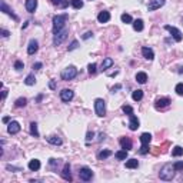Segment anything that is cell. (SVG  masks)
<instances>
[{
	"mask_svg": "<svg viewBox=\"0 0 183 183\" xmlns=\"http://www.w3.org/2000/svg\"><path fill=\"white\" fill-rule=\"evenodd\" d=\"M174 172L176 170H174V167L172 164H164L160 169V172H159V177L162 180H172L173 176H174Z\"/></svg>",
	"mask_w": 183,
	"mask_h": 183,
	"instance_id": "obj_1",
	"label": "cell"
},
{
	"mask_svg": "<svg viewBox=\"0 0 183 183\" xmlns=\"http://www.w3.org/2000/svg\"><path fill=\"white\" fill-rule=\"evenodd\" d=\"M67 20V14H57L53 17V33H57L65 29V23Z\"/></svg>",
	"mask_w": 183,
	"mask_h": 183,
	"instance_id": "obj_2",
	"label": "cell"
},
{
	"mask_svg": "<svg viewBox=\"0 0 183 183\" xmlns=\"http://www.w3.org/2000/svg\"><path fill=\"white\" fill-rule=\"evenodd\" d=\"M95 110L99 117H105L106 116V103L103 99H96L95 100Z\"/></svg>",
	"mask_w": 183,
	"mask_h": 183,
	"instance_id": "obj_3",
	"label": "cell"
},
{
	"mask_svg": "<svg viewBox=\"0 0 183 183\" xmlns=\"http://www.w3.org/2000/svg\"><path fill=\"white\" fill-rule=\"evenodd\" d=\"M60 76H62V79L66 80V82H67V80H72V79H75L76 76H77V69H76L75 66H67L65 70L62 72Z\"/></svg>",
	"mask_w": 183,
	"mask_h": 183,
	"instance_id": "obj_4",
	"label": "cell"
},
{
	"mask_svg": "<svg viewBox=\"0 0 183 183\" xmlns=\"http://www.w3.org/2000/svg\"><path fill=\"white\" fill-rule=\"evenodd\" d=\"M67 37V30L63 29V30H60V32L54 33V37H53V44L54 46H59V44H62L65 42V39Z\"/></svg>",
	"mask_w": 183,
	"mask_h": 183,
	"instance_id": "obj_5",
	"label": "cell"
},
{
	"mask_svg": "<svg viewBox=\"0 0 183 183\" xmlns=\"http://www.w3.org/2000/svg\"><path fill=\"white\" fill-rule=\"evenodd\" d=\"M79 177H80V180H83V182H89V180H92V177H93V172H92L89 167L85 166V167L80 169Z\"/></svg>",
	"mask_w": 183,
	"mask_h": 183,
	"instance_id": "obj_6",
	"label": "cell"
},
{
	"mask_svg": "<svg viewBox=\"0 0 183 183\" xmlns=\"http://www.w3.org/2000/svg\"><path fill=\"white\" fill-rule=\"evenodd\" d=\"M164 29L170 32V34H172V36H173V39H174L176 42H182L183 36H182V32H180L179 29H176V27H173V26H170V24H166V26H164Z\"/></svg>",
	"mask_w": 183,
	"mask_h": 183,
	"instance_id": "obj_7",
	"label": "cell"
},
{
	"mask_svg": "<svg viewBox=\"0 0 183 183\" xmlns=\"http://www.w3.org/2000/svg\"><path fill=\"white\" fill-rule=\"evenodd\" d=\"M73 97H75V93H73V90H70V89H63V90L60 92V99H62L63 102H70Z\"/></svg>",
	"mask_w": 183,
	"mask_h": 183,
	"instance_id": "obj_8",
	"label": "cell"
},
{
	"mask_svg": "<svg viewBox=\"0 0 183 183\" xmlns=\"http://www.w3.org/2000/svg\"><path fill=\"white\" fill-rule=\"evenodd\" d=\"M0 9H1V11H4L6 14L11 16L14 20H19V17H17V16L13 13V10H11V9H9V6L6 4V1H4V0H0Z\"/></svg>",
	"mask_w": 183,
	"mask_h": 183,
	"instance_id": "obj_9",
	"label": "cell"
},
{
	"mask_svg": "<svg viewBox=\"0 0 183 183\" xmlns=\"http://www.w3.org/2000/svg\"><path fill=\"white\" fill-rule=\"evenodd\" d=\"M163 4H164V0H150L149 4H147V10L153 11V10H156V9H160Z\"/></svg>",
	"mask_w": 183,
	"mask_h": 183,
	"instance_id": "obj_10",
	"label": "cell"
},
{
	"mask_svg": "<svg viewBox=\"0 0 183 183\" xmlns=\"http://www.w3.org/2000/svg\"><path fill=\"white\" fill-rule=\"evenodd\" d=\"M170 105V99L169 97H160L155 102V106L156 109H163V108H167Z\"/></svg>",
	"mask_w": 183,
	"mask_h": 183,
	"instance_id": "obj_11",
	"label": "cell"
},
{
	"mask_svg": "<svg viewBox=\"0 0 183 183\" xmlns=\"http://www.w3.org/2000/svg\"><path fill=\"white\" fill-rule=\"evenodd\" d=\"M7 132H9L10 135L19 133V132H20V125H19V122H10L9 126H7Z\"/></svg>",
	"mask_w": 183,
	"mask_h": 183,
	"instance_id": "obj_12",
	"label": "cell"
},
{
	"mask_svg": "<svg viewBox=\"0 0 183 183\" xmlns=\"http://www.w3.org/2000/svg\"><path fill=\"white\" fill-rule=\"evenodd\" d=\"M142 54H143V57L147 59V60H153V59H155V53H153V50H152L150 47H147V46L142 47Z\"/></svg>",
	"mask_w": 183,
	"mask_h": 183,
	"instance_id": "obj_13",
	"label": "cell"
},
{
	"mask_svg": "<svg viewBox=\"0 0 183 183\" xmlns=\"http://www.w3.org/2000/svg\"><path fill=\"white\" fill-rule=\"evenodd\" d=\"M130 120H129V129L130 130H137V127H139V119L136 117L135 115H130L129 116Z\"/></svg>",
	"mask_w": 183,
	"mask_h": 183,
	"instance_id": "obj_14",
	"label": "cell"
},
{
	"mask_svg": "<svg viewBox=\"0 0 183 183\" xmlns=\"http://www.w3.org/2000/svg\"><path fill=\"white\" fill-rule=\"evenodd\" d=\"M24 7H26V10L29 11V13H33V11L36 10V7H37V0H26Z\"/></svg>",
	"mask_w": 183,
	"mask_h": 183,
	"instance_id": "obj_15",
	"label": "cell"
},
{
	"mask_svg": "<svg viewBox=\"0 0 183 183\" xmlns=\"http://www.w3.org/2000/svg\"><path fill=\"white\" fill-rule=\"evenodd\" d=\"M97 20H99V23H108L109 20H110V13L106 10L100 11V13L97 14Z\"/></svg>",
	"mask_w": 183,
	"mask_h": 183,
	"instance_id": "obj_16",
	"label": "cell"
},
{
	"mask_svg": "<svg viewBox=\"0 0 183 183\" xmlns=\"http://www.w3.org/2000/svg\"><path fill=\"white\" fill-rule=\"evenodd\" d=\"M62 177H63L65 180H67V182H72V173H70V166H69V163H66L65 167H63Z\"/></svg>",
	"mask_w": 183,
	"mask_h": 183,
	"instance_id": "obj_17",
	"label": "cell"
},
{
	"mask_svg": "<svg viewBox=\"0 0 183 183\" xmlns=\"http://www.w3.org/2000/svg\"><path fill=\"white\" fill-rule=\"evenodd\" d=\"M37 49H39V43H37V40H30V42H29V46H27V53L34 54L36 52H37Z\"/></svg>",
	"mask_w": 183,
	"mask_h": 183,
	"instance_id": "obj_18",
	"label": "cell"
},
{
	"mask_svg": "<svg viewBox=\"0 0 183 183\" xmlns=\"http://www.w3.org/2000/svg\"><path fill=\"white\" fill-rule=\"evenodd\" d=\"M120 146H122V149H126V150H130L132 149V140L129 137H122L120 139Z\"/></svg>",
	"mask_w": 183,
	"mask_h": 183,
	"instance_id": "obj_19",
	"label": "cell"
},
{
	"mask_svg": "<svg viewBox=\"0 0 183 183\" xmlns=\"http://www.w3.org/2000/svg\"><path fill=\"white\" fill-rule=\"evenodd\" d=\"M136 82L140 83V85H145V83L147 82V75H146L145 72H139V73H136Z\"/></svg>",
	"mask_w": 183,
	"mask_h": 183,
	"instance_id": "obj_20",
	"label": "cell"
},
{
	"mask_svg": "<svg viewBox=\"0 0 183 183\" xmlns=\"http://www.w3.org/2000/svg\"><path fill=\"white\" fill-rule=\"evenodd\" d=\"M29 169H30L32 172L39 170V169H40V160H37V159H33V160H30V162H29Z\"/></svg>",
	"mask_w": 183,
	"mask_h": 183,
	"instance_id": "obj_21",
	"label": "cell"
},
{
	"mask_svg": "<svg viewBox=\"0 0 183 183\" xmlns=\"http://www.w3.org/2000/svg\"><path fill=\"white\" fill-rule=\"evenodd\" d=\"M143 27H145V24H143V20H142V19H136V20L133 22V29H135L136 32H142Z\"/></svg>",
	"mask_w": 183,
	"mask_h": 183,
	"instance_id": "obj_22",
	"label": "cell"
},
{
	"mask_svg": "<svg viewBox=\"0 0 183 183\" xmlns=\"http://www.w3.org/2000/svg\"><path fill=\"white\" fill-rule=\"evenodd\" d=\"M47 142H49L50 145H54V146H60V145H62V139H60L59 136H49V137H47Z\"/></svg>",
	"mask_w": 183,
	"mask_h": 183,
	"instance_id": "obj_23",
	"label": "cell"
},
{
	"mask_svg": "<svg viewBox=\"0 0 183 183\" xmlns=\"http://www.w3.org/2000/svg\"><path fill=\"white\" fill-rule=\"evenodd\" d=\"M127 152L126 149H123V150H119L115 153V156H116V159L117 160H126V157H127Z\"/></svg>",
	"mask_w": 183,
	"mask_h": 183,
	"instance_id": "obj_24",
	"label": "cell"
},
{
	"mask_svg": "<svg viewBox=\"0 0 183 183\" xmlns=\"http://www.w3.org/2000/svg\"><path fill=\"white\" fill-rule=\"evenodd\" d=\"M132 97H133L135 102H140V100L143 99V90H140V89L135 90V92L132 93Z\"/></svg>",
	"mask_w": 183,
	"mask_h": 183,
	"instance_id": "obj_25",
	"label": "cell"
},
{
	"mask_svg": "<svg viewBox=\"0 0 183 183\" xmlns=\"http://www.w3.org/2000/svg\"><path fill=\"white\" fill-rule=\"evenodd\" d=\"M150 140H152L150 133H143V135L140 136V142H142V145H149Z\"/></svg>",
	"mask_w": 183,
	"mask_h": 183,
	"instance_id": "obj_26",
	"label": "cell"
},
{
	"mask_svg": "<svg viewBox=\"0 0 183 183\" xmlns=\"http://www.w3.org/2000/svg\"><path fill=\"white\" fill-rule=\"evenodd\" d=\"M137 166H139L137 159H129V160L126 162V167H127V169H136Z\"/></svg>",
	"mask_w": 183,
	"mask_h": 183,
	"instance_id": "obj_27",
	"label": "cell"
},
{
	"mask_svg": "<svg viewBox=\"0 0 183 183\" xmlns=\"http://www.w3.org/2000/svg\"><path fill=\"white\" fill-rule=\"evenodd\" d=\"M30 133H32L34 137H39V130H37V123L32 122L30 123Z\"/></svg>",
	"mask_w": 183,
	"mask_h": 183,
	"instance_id": "obj_28",
	"label": "cell"
},
{
	"mask_svg": "<svg viewBox=\"0 0 183 183\" xmlns=\"http://www.w3.org/2000/svg\"><path fill=\"white\" fill-rule=\"evenodd\" d=\"M112 65H113V59L106 57V59L103 60V63H102V69H103V70H106V69H109V67H110Z\"/></svg>",
	"mask_w": 183,
	"mask_h": 183,
	"instance_id": "obj_29",
	"label": "cell"
},
{
	"mask_svg": "<svg viewBox=\"0 0 183 183\" xmlns=\"http://www.w3.org/2000/svg\"><path fill=\"white\" fill-rule=\"evenodd\" d=\"M109 156H112V152H110V150H102V152H99V155H97V157H99L100 160L108 159Z\"/></svg>",
	"mask_w": 183,
	"mask_h": 183,
	"instance_id": "obj_30",
	"label": "cell"
},
{
	"mask_svg": "<svg viewBox=\"0 0 183 183\" xmlns=\"http://www.w3.org/2000/svg\"><path fill=\"white\" fill-rule=\"evenodd\" d=\"M24 83H26L27 86H33V85L36 83V77H34V75H32V73H30V75H29L27 77H26Z\"/></svg>",
	"mask_w": 183,
	"mask_h": 183,
	"instance_id": "obj_31",
	"label": "cell"
},
{
	"mask_svg": "<svg viewBox=\"0 0 183 183\" xmlns=\"http://www.w3.org/2000/svg\"><path fill=\"white\" fill-rule=\"evenodd\" d=\"M26 103H27V99H26V97H19L14 105H16V108H24Z\"/></svg>",
	"mask_w": 183,
	"mask_h": 183,
	"instance_id": "obj_32",
	"label": "cell"
},
{
	"mask_svg": "<svg viewBox=\"0 0 183 183\" xmlns=\"http://www.w3.org/2000/svg\"><path fill=\"white\" fill-rule=\"evenodd\" d=\"M182 155H183V147H180V146H176V147L172 150V156H174V157L182 156Z\"/></svg>",
	"mask_w": 183,
	"mask_h": 183,
	"instance_id": "obj_33",
	"label": "cell"
},
{
	"mask_svg": "<svg viewBox=\"0 0 183 183\" xmlns=\"http://www.w3.org/2000/svg\"><path fill=\"white\" fill-rule=\"evenodd\" d=\"M120 19H122V22H123V23H133L132 16H130V14H127V13H123V14L120 16Z\"/></svg>",
	"mask_w": 183,
	"mask_h": 183,
	"instance_id": "obj_34",
	"label": "cell"
},
{
	"mask_svg": "<svg viewBox=\"0 0 183 183\" xmlns=\"http://www.w3.org/2000/svg\"><path fill=\"white\" fill-rule=\"evenodd\" d=\"M72 6L75 9H82L83 7V1L82 0H72Z\"/></svg>",
	"mask_w": 183,
	"mask_h": 183,
	"instance_id": "obj_35",
	"label": "cell"
},
{
	"mask_svg": "<svg viewBox=\"0 0 183 183\" xmlns=\"http://www.w3.org/2000/svg\"><path fill=\"white\" fill-rule=\"evenodd\" d=\"M174 92H176L179 96H183V83H177L176 87H174Z\"/></svg>",
	"mask_w": 183,
	"mask_h": 183,
	"instance_id": "obj_36",
	"label": "cell"
},
{
	"mask_svg": "<svg viewBox=\"0 0 183 183\" xmlns=\"http://www.w3.org/2000/svg\"><path fill=\"white\" fill-rule=\"evenodd\" d=\"M122 110H123V112H125V113H127V115H133V108H132V106H127V105H123V106H122Z\"/></svg>",
	"mask_w": 183,
	"mask_h": 183,
	"instance_id": "obj_37",
	"label": "cell"
},
{
	"mask_svg": "<svg viewBox=\"0 0 183 183\" xmlns=\"http://www.w3.org/2000/svg\"><path fill=\"white\" fill-rule=\"evenodd\" d=\"M147 152H150V149H149V145H142V147L139 149L140 155H146Z\"/></svg>",
	"mask_w": 183,
	"mask_h": 183,
	"instance_id": "obj_38",
	"label": "cell"
},
{
	"mask_svg": "<svg viewBox=\"0 0 183 183\" xmlns=\"http://www.w3.org/2000/svg\"><path fill=\"white\" fill-rule=\"evenodd\" d=\"M96 63H90V65L87 66V69H89V73H90V75H95V73H96Z\"/></svg>",
	"mask_w": 183,
	"mask_h": 183,
	"instance_id": "obj_39",
	"label": "cell"
},
{
	"mask_svg": "<svg viewBox=\"0 0 183 183\" xmlns=\"http://www.w3.org/2000/svg\"><path fill=\"white\" fill-rule=\"evenodd\" d=\"M173 167H174V170H176V172L183 170V162H176V163L173 164Z\"/></svg>",
	"mask_w": 183,
	"mask_h": 183,
	"instance_id": "obj_40",
	"label": "cell"
},
{
	"mask_svg": "<svg viewBox=\"0 0 183 183\" xmlns=\"http://www.w3.org/2000/svg\"><path fill=\"white\" fill-rule=\"evenodd\" d=\"M77 46H79V43H77V40H73V42H72V44L69 46V52H72V50H75V49H77Z\"/></svg>",
	"mask_w": 183,
	"mask_h": 183,
	"instance_id": "obj_41",
	"label": "cell"
},
{
	"mask_svg": "<svg viewBox=\"0 0 183 183\" xmlns=\"http://www.w3.org/2000/svg\"><path fill=\"white\" fill-rule=\"evenodd\" d=\"M14 69H16V70H22V69H23V62L17 60V62L14 63Z\"/></svg>",
	"mask_w": 183,
	"mask_h": 183,
	"instance_id": "obj_42",
	"label": "cell"
},
{
	"mask_svg": "<svg viewBox=\"0 0 183 183\" xmlns=\"http://www.w3.org/2000/svg\"><path fill=\"white\" fill-rule=\"evenodd\" d=\"M150 152H152V155H155V156H157L159 153H160V147H152L150 149Z\"/></svg>",
	"mask_w": 183,
	"mask_h": 183,
	"instance_id": "obj_43",
	"label": "cell"
},
{
	"mask_svg": "<svg viewBox=\"0 0 183 183\" xmlns=\"http://www.w3.org/2000/svg\"><path fill=\"white\" fill-rule=\"evenodd\" d=\"M93 136H95V133H93V132H87L86 140H87V142H90V140H93Z\"/></svg>",
	"mask_w": 183,
	"mask_h": 183,
	"instance_id": "obj_44",
	"label": "cell"
},
{
	"mask_svg": "<svg viewBox=\"0 0 183 183\" xmlns=\"http://www.w3.org/2000/svg\"><path fill=\"white\" fill-rule=\"evenodd\" d=\"M57 163H59V162L56 160V159H49V164H50L52 167H54V166H56Z\"/></svg>",
	"mask_w": 183,
	"mask_h": 183,
	"instance_id": "obj_45",
	"label": "cell"
},
{
	"mask_svg": "<svg viewBox=\"0 0 183 183\" xmlns=\"http://www.w3.org/2000/svg\"><path fill=\"white\" fill-rule=\"evenodd\" d=\"M92 36H93V33H92V32H87V33H85V34H83V39H85V40H87V39H90Z\"/></svg>",
	"mask_w": 183,
	"mask_h": 183,
	"instance_id": "obj_46",
	"label": "cell"
},
{
	"mask_svg": "<svg viewBox=\"0 0 183 183\" xmlns=\"http://www.w3.org/2000/svg\"><path fill=\"white\" fill-rule=\"evenodd\" d=\"M42 63H40V62H39V63H34V65H33V69H34V70H39V69H42Z\"/></svg>",
	"mask_w": 183,
	"mask_h": 183,
	"instance_id": "obj_47",
	"label": "cell"
},
{
	"mask_svg": "<svg viewBox=\"0 0 183 183\" xmlns=\"http://www.w3.org/2000/svg\"><path fill=\"white\" fill-rule=\"evenodd\" d=\"M119 89H122V85H116L115 87H112V93H115V92L119 90Z\"/></svg>",
	"mask_w": 183,
	"mask_h": 183,
	"instance_id": "obj_48",
	"label": "cell"
},
{
	"mask_svg": "<svg viewBox=\"0 0 183 183\" xmlns=\"http://www.w3.org/2000/svg\"><path fill=\"white\" fill-rule=\"evenodd\" d=\"M1 34H3V37H9L10 33H9V30H4V29H3V30H1Z\"/></svg>",
	"mask_w": 183,
	"mask_h": 183,
	"instance_id": "obj_49",
	"label": "cell"
},
{
	"mask_svg": "<svg viewBox=\"0 0 183 183\" xmlns=\"http://www.w3.org/2000/svg\"><path fill=\"white\" fill-rule=\"evenodd\" d=\"M52 3H53L54 6H60V3H62V0H50Z\"/></svg>",
	"mask_w": 183,
	"mask_h": 183,
	"instance_id": "obj_50",
	"label": "cell"
},
{
	"mask_svg": "<svg viewBox=\"0 0 183 183\" xmlns=\"http://www.w3.org/2000/svg\"><path fill=\"white\" fill-rule=\"evenodd\" d=\"M67 4H69V1H67V0H63V1L60 3V7H63V9H65V7L67 6Z\"/></svg>",
	"mask_w": 183,
	"mask_h": 183,
	"instance_id": "obj_51",
	"label": "cell"
},
{
	"mask_svg": "<svg viewBox=\"0 0 183 183\" xmlns=\"http://www.w3.org/2000/svg\"><path fill=\"white\" fill-rule=\"evenodd\" d=\"M99 140H100V142H102V140H105V135H103V133H100V135H99Z\"/></svg>",
	"mask_w": 183,
	"mask_h": 183,
	"instance_id": "obj_52",
	"label": "cell"
},
{
	"mask_svg": "<svg viewBox=\"0 0 183 183\" xmlns=\"http://www.w3.org/2000/svg\"><path fill=\"white\" fill-rule=\"evenodd\" d=\"M6 96H7V90L3 89V99H6Z\"/></svg>",
	"mask_w": 183,
	"mask_h": 183,
	"instance_id": "obj_53",
	"label": "cell"
},
{
	"mask_svg": "<svg viewBox=\"0 0 183 183\" xmlns=\"http://www.w3.org/2000/svg\"><path fill=\"white\" fill-rule=\"evenodd\" d=\"M49 86H50V89H54V87H56V83H54V82H50Z\"/></svg>",
	"mask_w": 183,
	"mask_h": 183,
	"instance_id": "obj_54",
	"label": "cell"
},
{
	"mask_svg": "<svg viewBox=\"0 0 183 183\" xmlns=\"http://www.w3.org/2000/svg\"><path fill=\"white\" fill-rule=\"evenodd\" d=\"M3 122H4V123H9V117H7V116H6V117H3Z\"/></svg>",
	"mask_w": 183,
	"mask_h": 183,
	"instance_id": "obj_55",
	"label": "cell"
}]
</instances>
